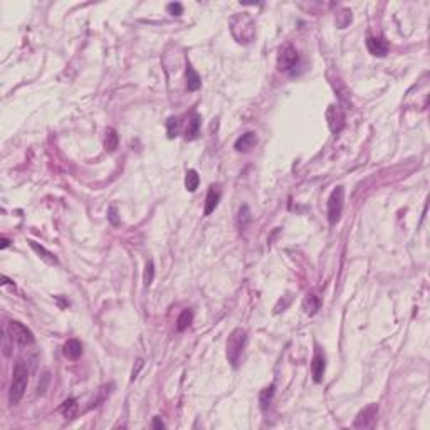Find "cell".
<instances>
[{"label":"cell","mask_w":430,"mask_h":430,"mask_svg":"<svg viewBox=\"0 0 430 430\" xmlns=\"http://www.w3.org/2000/svg\"><path fill=\"white\" fill-rule=\"evenodd\" d=\"M7 333H9V338L17 344H21V346H27V344H32L35 341L34 333L19 321H10L9 326H7Z\"/></svg>","instance_id":"5"},{"label":"cell","mask_w":430,"mask_h":430,"mask_svg":"<svg viewBox=\"0 0 430 430\" xmlns=\"http://www.w3.org/2000/svg\"><path fill=\"white\" fill-rule=\"evenodd\" d=\"M202 86V79H200L199 72H197L190 64H187V87L188 91H197Z\"/></svg>","instance_id":"16"},{"label":"cell","mask_w":430,"mask_h":430,"mask_svg":"<svg viewBox=\"0 0 430 430\" xmlns=\"http://www.w3.org/2000/svg\"><path fill=\"white\" fill-rule=\"evenodd\" d=\"M7 246H9V239H5V237H2V246H0V247L5 249Z\"/></svg>","instance_id":"30"},{"label":"cell","mask_w":430,"mask_h":430,"mask_svg":"<svg viewBox=\"0 0 430 430\" xmlns=\"http://www.w3.org/2000/svg\"><path fill=\"white\" fill-rule=\"evenodd\" d=\"M62 353L67 360H78L83 355V344L78 340H69L62 348Z\"/></svg>","instance_id":"13"},{"label":"cell","mask_w":430,"mask_h":430,"mask_svg":"<svg viewBox=\"0 0 430 430\" xmlns=\"http://www.w3.org/2000/svg\"><path fill=\"white\" fill-rule=\"evenodd\" d=\"M200 130V116L199 115H192V118L188 119V126L185 130V138L187 140H194L197 138Z\"/></svg>","instance_id":"19"},{"label":"cell","mask_w":430,"mask_h":430,"mask_svg":"<svg viewBox=\"0 0 430 430\" xmlns=\"http://www.w3.org/2000/svg\"><path fill=\"white\" fill-rule=\"evenodd\" d=\"M199 183H200V176L197 173L195 170H188L187 175H185V188L188 192H195L199 188Z\"/></svg>","instance_id":"22"},{"label":"cell","mask_w":430,"mask_h":430,"mask_svg":"<svg viewBox=\"0 0 430 430\" xmlns=\"http://www.w3.org/2000/svg\"><path fill=\"white\" fill-rule=\"evenodd\" d=\"M367 47H368L370 54L376 56V57H383V56L388 54L390 44H388V41H385L383 37H368Z\"/></svg>","instance_id":"9"},{"label":"cell","mask_w":430,"mask_h":430,"mask_svg":"<svg viewBox=\"0 0 430 430\" xmlns=\"http://www.w3.org/2000/svg\"><path fill=\"white\" fill-rule=\"evenodd\" d=\"M178 128H180V119L178 118H173V116H172V118L167 121L168 138H175V136L178 135Z\"/></svg>","instance_id":"25"},{"label":"cell","mask_w":430,"mask_h":430,"mask_svg":"<svg viewBox=\"0 0 430 430\" xmlns=\"http://www.w3.org/2000/svg\"><path fill=\"white\" fill-rule=\"evenodd\" d=\"M118 143H119V136H118V133H116V130L108 128L106 136H104V148H106V151L113 153L116 148H118Z\"/></svg>","instance_id":"18"},{"label":"cell","mask_w":430,"mask_h":430,"mask_svg":"<svg viewBox=\"0 0 430 430\" xmlns=\"http://www.w3.org/2000/svg\"><path fill=\"white\" fill-rule=\"evenodd\" d=\"M326 116H328V121H329V128H331V131H340L341 126H343V121H344V116L340 111V108L338 106H329Z\"/></svg>","instance_id":"12"},{"label":"cell","mask_w":430,"mask_h":430,"mask_svg":"<svg viewBox=\"0 0 430 430\" xmlns=\"http://www.w3.org/2000/svg\"><path fill=\"white\" fill-rule=\"evenodd\" d=\"M151 425H153V429H165V424L158 419V417H155V419H153V424H151Z\"/></svg>","instance_id":"29"},{"label":"cell","mask_w":430,"mask_h":430,"mask_svg":"<svg viewBox=\"0 0 430 430\" xmlns=\"http://www.w3.org/2000/svg\"><path fill=\"white\" fill-rule=\"evenodd\" d=\"M246 341H247V333L246 329L242 328H235L234 331L230 333L227 340V358H229V363H232L234 367H237L239 363V358L244 351V346H246Z\"/></svg>","instance_id":"3"},{"label":"cell","mask_w":430,"mask_h":430,"mask_svg":"<svg viewBox=\"0 0 430 430\" xmlns=\"http://www.w3.org/2000/svg\"><path fill=\"white\" fill-rule=\"evenodd\" d=\"M324 370H326V360H324V355L321 353V349L317 348L315 356H313V361H311V375H313V380H315L316 383L323 381Z\"/></svg>","instance_id":"8"},{"label":"cell","mask_w":430,"mask_h":430,"mask_svg":"<svg viewBox=\"0 0 430 430\" xmlns=\"http://www.w3.org/2000/svg\"><path fill=\"white\" fill-rule=\"evenodd\" d=\"M319 306H321V301H319V297H317V296H315V294H308L306 297H304V301H303V309H304V311H306V315H309V316L316 315L317 309H319Z\"/></svg>","instance_id":"17"},{"label":"cell","mask_w":430,"mask_h":430,"mask_svg":"<svg viewBox=\"0 0 430 430\" xmlns=\"http://www.w3.org/2000/svg\"><path fill=\"white\" fill-rule=\"evenodd\" d=\"M242 30L239 37V44H249L254 41V35H256V24L252 21V17L249 14H237L234 17L230 19V30L232 32H237V30Z\"/></svg>","instance_id":"2"},{"label":"cell","mask_w":430,"mask_h":430,"mask_svg":"<svg viewBox=\"0 0 430 430\" xmlns=\"http://www.w3.org/2000/svg\"><path fill=\"white\" fill-rule=\"evenodd\" d=\"M272 397H274V385H269L259 393V403H260V408L262 410H267L269 405L272 401Z\"/></svg>","instance_id":"21"},{"label":"cell","mask_w":430,"mask_h":430,"mask_svg":"<svg viewBox=\"0 0 430 430\" xmlns=\"http://www.w3.org/2000/svg\"><path fill=\"white\" fill-rule=\"evenodd\" d=\"M153 277H155L153 260H148V262H146V267H144V274H143L144 287H150V286H151V283H153Z\"/></svg>","instance_id":"24"},{"label":"cell","mask_w":430,"mask_h":430,"mask_svg":"<svg viewBox=\"0 0 430 430\" xmlns=\"http://www.w3.org/2000/svg\"><path fill=\"white\" fill-rule=\"evenodd\" d=\"M249 222H251V212H249L247 205H242L239 215H237V226H239V229H246Z\"/></svg>","instance_id":"23"},{"label":"cell","mask_w":430,"mask_h":430,"mask_svg":"<svg viewBox=\"0 0 430 430\" xmlns=\"http://www.w3.org/2000/svg\"><path fill=\"white\" fill-rule=\"evenodd\" d=\"M108 219L111 220V224H113V226H118V224H119L118 210H116V207H110V210H108Z\"/></svg>","instance_id":"27"},{"label":"cell","mask_w":430,"mask_h":430,"mask_svg":"<svg viewBox=\"0 0 430 430\" xmlns=\"http://www.w3.org/2000/svg\"><path fill=\"white\" fill-rule=\"evenodd\" d=\"M29 244H30V247L34 249L35 252H37V254H39V257H41V259L44 260V262L51 264V266H56V264L59 262V260H57V257H56L54 254H52V252H49V251H47V249L44 247V246H39V244H37V242H34V240H29Z\"/></svg>","instance_id":"14"},{"label":"cell","mask_w":430,"mask_h":430,"mask_svg":"<svg viewBox=\"0 0 430 430\" xmlns=\"http://www.w3.org/2000/svg\"><path fill=\"white\" fill-rule=\"evenodd\" d=\"M343 202H344V188L336 187L328 199V220L331 226H335L340 220L341 212H343Z\"/></svg>","instance_id":"4"},{"label":"cell","mask_w":430,"mask_h":430,"mask_svg":"<svg viewBox=\"0 0 430 430\" xmlns=\"http://www.w3.org/2000/svg\"><path fill=\"white\" fill-rule=\"evenodd\" d=\"M192 321H194V313H192L190 309H183L182 315L176 319V329H178V331H185V329L192 324Z\"/></svg>","instance_id":"20"},{"label":"cell","mask_w":430,"mask_h":430,"mask_svg":"<svg viewBox=\"0 0 430 430\" xmlns=\"http://www.w3.org/2000/svg\"><path fill=\"white\" fill-rule=\"evenodd\" d=\"M297 62H299V54H297L294 46L286 44L284 47H281L279 56H277V69L283 72H289L297 66Z\"/></svg>","instance_id":"6"},{"label":"cell","mask_w":430,"mask_h":430,"mask_svg":"<svg viewBox=\"0 0 430 430\" xmlns=\"http://www.w3.org/2000/svg\"><path fill=\"white\" fill-rule=\"evenodd\" d=\"M167 10L170 12L172 15H176V17H178V15L183 14V5L180 2H172L167 5Z\"/></svg>","instance_id":"26"},{"label":"cell","mask_w":430,"mask_h":430,"mask_svg":"<svg viewBox=\"0 0 430 430\" xmlns=\"http://www.w3.org/2000/svg\"><path fill=\"white\" fill-rule=\"evenodd\" d=\"M27 383H29V372L24 363H17L14 367V373H12V385L9 392V401L10 405H17L21 399L26 393Z\"/></svg>","instance_id":"1"},{"label":"cell","mask_w":430,"mask_h":430,"mask_svg":"<svg viewBox=\"0 0 430 430\" xmlns=\"http://www.w3.org/2000/svg\"><path fill=\"white\" fill-rule=\"evenodd\" d=\"M256 143H257V135L254 131H249V133L242 135L240 138H237L235 150L240 151V153H247V151H251L252 148L256 146Z\"/></svg>","instance_id":"10"},{"label":"cell","mask_w":430,"mask_h":430,"mask_svg":"<svg viewBox=\"0 0 430 430\" xmlns=\"http://www.w3.org/2000/svg\"><path fill=\"white\" fill-rule=\"evenodd\" d=\"M78 410H79L78 401H76L74 399L64 400L62 403H61V407H59V412H61L62 415H64V419H67V420L74 419V417L78 415Z\"/></svg>","instance_id":"15"},{"label":"cell","mask_w":430,"mask_h":430,"mask_svg":"<svg viewBox=\"0 0 430 430\" xmlns=\"http://www.w3.org/2000/svg\"><path fill=\"white\" fill-rule=\"evenodd\" d=\"M219 200H220V190H219V187L212 185V187L208 188V192H207V199H205L203 215H210L212 212H214L215 208H217V205H219Z\"/></svg>","instance_id":"11"},{"label":"cell","mask_w":430,"mask_h":430,"mask_svg":"<svg viewBox=\"0 0 430 430\" xmlns=\"http://www.w3.org/2000/svg\"><path fill=\"white\" fill-rule=\"evenodd\" d=\"M376 415H378V405L372 403L368 405L367 408H363L358 413V417L353 422V427L355 429H372L376 422Z\"/></svg>","instance_id":"7"},{"label":"cell","mask_w":430,"mask_h":430,"mask_svg":"<svg viewBox=\"0 0 430 430\" xmlns=\"http://www.w3.org/2000/svg\"><path fill=\"white\" fill-rule=\"evenodd\" d=\"M143 368V360H138L136 361V368H133V372H131V380L135 381V378L136 376H138V373H140V370Z\"/></svg>","instance_id":"28"}]
</instances>
